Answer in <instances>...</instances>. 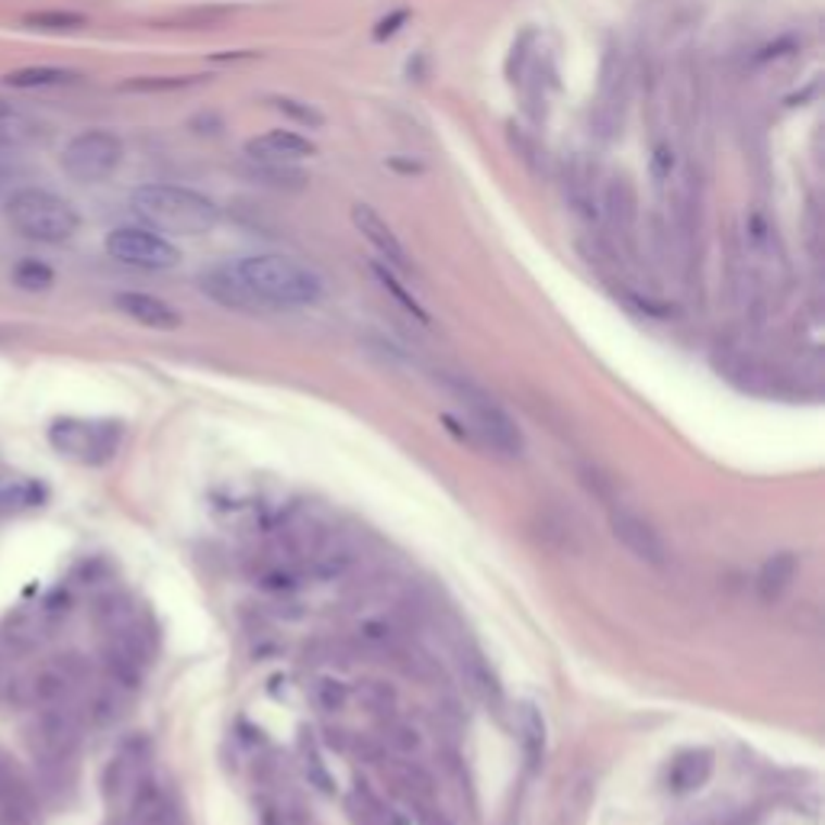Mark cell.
Here are the masks:
<instances>
[{"mask_svg":"<svg viewBox=\"0 0 825 825\" xmlns=\"http://www.w3.org/2000/svg\"><path fill=\"white\" fill-rule=\"evenodd\" d=\"M136 216L155 233L168 236H203L220 226V207L182 184H142L133 190Z\"/></svg>","mask_w":825,"mask_h":825,"instance_id":"1","label":"cell"},{"mask_svg":"<svg viewBox=\"0 0 825 825\" xmlns=\"http://www.w3.org/2000/svg\"><path fill=\"white\" fill-rule=\"evenodd\" d=\"M233 272L259 307H310L323 297L320 275L290 255H249Z\"/></svg>","mask_w":825,"mask_h":825,"instance_id":"2","label":"cell"},{"mask_svg":"<svg viewBox=\"0 0 825 825\" xmlns=\"http://www.w3.org/2000/svg\"><path fill=\"white\" fill-rule=\"evenodd\" d=\"M3 213H7V223L20 236H26L33 242H46V246H59V242L72 239L82 226L78 210L65 197H59L46 187L13 190L3 203Z\"/></svg>","mask_w":825,"mask_h":825,"instance_id":"3","label":"cell"},{"mask_svg":"<svg viewBox=\"0 0 825 825\" xmlns=\"http://www.w3.org/2000/svg\"><path fill=\"white\" fill-rule=\"evenodd\" d=\"M442 384L455 393V400L461 403L474 446H484V449H490L493 455H503V459H520L523 455V433L507 416V410L493 403V397H487L480 387H474L464 377L442 374Z\"/></svg>","mask_w":825,"mask_h":825,"instance_id":"4","label":"cell"},{"mask_svg":"<svg viewBox=\"0 0 825 825\" xmlns=\"http://www.w3.org/2000/svg\"><path fill=\"white\" fill-rule=\"evenodd\" d=\"M123 162V142L110 129H85L62 149V172L78 184L107 182Z\"/></svg>","mask_w":825,"mask_h":825,"instance_id":"5","label":"cell"},{"mask_svg":"<svg viewBox=\"0 0 825 825\" xmlns=\"http://www.w3.org/2000/svg\"><path fill=\"white\" fill-rule=\"evenodd\" d=\"M49 442L55 452L82 464H103L116 455L123 442L120 423H88V420H55L49 426Z\"/></svg>","mask_w":825,"mask_h":825,"instance_id":"6","label":"cell"},{"mask_svg":"<svg viewBox=\"0 0 825 825\" xmlns=\"http://www.w3.org/2000/svg\"><path fill=\"white\" fill-rule=\"evenodd\" d=\"M107 255L116 259L120 265L142 268V272H168L182 262V252L175 242H168L155 229L142 226H120L107 236Z\"/></svg>","mask_w":825,"mask_h":825,"instance_id":"7","label":"cell"},{"mask_svg":"<svg viewBox=\"0 0 825 825\" xmlns=\"http://www.w3.org/2000/svg\"><path fill=\"white\" fill-rule=\"evenodd\" d=\"M82 741V726L72 710L46 707L29 726V748L42 767H62Z\"/></svg>","mask_w":825,"mask_h":825,"instance_id":"8","label":"cell"},{"mask_svg":"<svg viewBox=\"0 0 825 825\" xmlns=\"http://www.w3.org/2000/svg\"><path fill=\"white\" fill-rule=\"evenodd\" d=\"M88 677V664L82 661V654H59V661H49L46 667H39L26 687V700L36 707H62L75 684H82Z\"/></svg>","mask_w":825,"mask_h":825,"instance_id":"9","label":"cell"},{"mask_svg":"<svg viewBox=\"0 0 825 825\" xmlns=\"http://www.w3.org/2000/svg\"><path fill=\"white\" fill-rule=\"evenodd\" d=\"M610 529H613L616 542L629 554H636L639 561L654 564V567L667 564V546H664L661 533L645 516H639L636 510H629L626 503H616L610 510Z\"/></svg>","mask_w":825,"mask_h":825,"instance_id":"10","label":"cell"},{"mask_svg":"<svg viewBox=\"0 0 825 825\" xmlns=\"http://www.w3.org/2000/svg\"><path fill=\"white\" fill-rule=\"evenodd\" d=\"M352 223H355V229L365 236L367 242L374 246V252L384 259V265H387V268H397V272H413V262H410L407 246L397 239V233L387 226V220H384L374 207H367V203H355V207H352Z\"/></svg>","mask_w":825,"mask_h":825,"instance_id":"11","label":"cell"},{"mask_svg":"<svg viewBox=\"0 0 825 825\" xmlns=\"http://www.w3.org/2000/svg\"><path fill=\"white\" fill-rule=\"evenodd\" d=\"M113 303H116V310H120L123 316H129L133 323H139V326H146V329H162V333H168V329H178V326H182V313H178L172 303H165L162 297H155V293L123 290V293L113 297Z\"/></svg>","mask_w":825,"mask_h":825,"instance_id":"12","label":"cell"},{"mask_svg":"<svg viewBox=\"0 0 825 825\" xmlns=\"http://www.w3.org/2000/svg\"><path fill=\"white\" fill-rule=\"evenodd\" d=\"M249 159L252 162H284V165H293L297 159H307L316 152V146L300 136V133H290V129H272L259 139H252L246 146Z\"/></svg>","mask_w":825,"mask_h":825,"instance_id":"13","label":"cell"},{"mask_svg":"<svg viewBox=\"0 0 825 825\" xmlns=\"http://www.w3.org/2000/svg\"><path fill=\"white\" fill-rule=\"evenodd\" d=\"M0 813L10 825H29L36 813V800L26 777L7 761H0Z\"/></svg>","mask_w":825,"mask_h":825,"instance_id":"14","label":"cell"},{"mask_svg":"<svg viewBox=\"0 0 825 825\" xmlns=\"http://www.w3.org/2000/svg\"><path fill=\"white\" fill-rule=\"evenodd\" d=\"M623 88H626V68H623V59H616V49H610L603 62L600 100H597V123L603 126V133H613L623 123Z\"/></svg>","mask_w":825,"mask_h":825,"instance_id":"15","label":"cell"},{"mask_svg":"<svg viewBox=\"0 0 825 825\" xmlns=\"http://www.w3.org/2000/svg\"><path fill=\"white\" fill-rule=\"evenodd\" d=\"M797 580V558L793 551H777L771 554L761 567H758V577H754V590H758V600L761 603H777L790 584Z\"/></svg>","mask_w":825,"mask_h":825,"instance_id":"16","label":"cell"},{"mask_svg":"<svg viewBox=\"0 0 825 825\" xmlns=\"http://www.w3.org/2000/svg\"><path fill=\"white\" fill-rule=\"evenodd\" d=\"M710 774H713L710 751H684L680 758H674V764L667 771V787L674 793H693L710 780Z\"/></svg>","mask_w":825,"mask_h":825,"instance_id":"17","label":"cell"},{"mask_svg":"<svg viewBox=\"0 0 825 825\" xmlns=\"http://www.w3.org/2000/svg\"><path fill=\"white\" fill-rule=\"evenodd\" d=\"M200 290L210 300H216V303H223L229 310H255L259 307L233 268H213V272H207V275L200 277Z\"/></svg>","mask_w":825,"mask_h":825,"instance_id":"18","label":"cell"},{"mask_svg":"<svg viewBox=\"0 0 825 825\" xmlns=\"http://www.w3.org/2000/svg\"><path fill=\"white\" fill-rule=\"evenodd\" d=\"M636 207H639V203H636V190H633L629 178H613V182L607 184L603 213H607V220L613 223L616 233H623V236L633 233V223H636V216H639Z\"/></svg>","mask_w":825,"mask_h":825,"instance_id":"19","label":"cell"},{"mask_svg":"<svg viewBox=\"0 0 825 825\" xmlns=\"http://www.w3.org/2000/svg\"><path fill=\"white\" fill-rule=\"evenodd\" d=\"M10 88H23V91H33V88H62V85H75L78 82V72H68V68H20V72H10L3 78Z\"/></svg>","mask_w":825,"mask_h":825,"instance_id":"20","label":"cell"},{"mask_svg":"<svg viewBox=\"0 0 825 825\" xmlns=\"http://www.w3.org/2000/svg\"><path fill=\"white\" fill-rule=\"evenodd\" d=\"M520 733H523V751L529 758V767L536 771L539 761L546 758V720L533 703L520 710Z\"/></svg>","mask_w":825,"mask_h":825,"instance_id":"21","label":"cell"},{"mask_svg":"<svg viewBox=\"0 0 825 825\" xmlns=\"http://www.w3.org/2000/svg\"><path fill=\"white\" fill-rule=\"evenodd\" d=\"M564 193H567V200L574 203V210L584 213L587 220H593V216L600 213V210H597V200H593V182H590V168H587V165L574 162V165L567 168Z\"/></svg>","mask_w":825,"mask_h":825,"instance_id":"22","label":"cell"},{"mask_svg":"<svg viewBox=\"0 0 825 825\" xmlns=\"http://www.w3.org/2000/svg\"><path fill=\"white\" fill-rule=\"evenodd\" d=\"M590 803H593V780L590 777L574 780L564 793V803L554 816V825H584Z\"/></svg>","mask_w":825,"mask_h":825,"instance_id":"23","label":"cell"},{"mask_svg":"<svg viewBox=\"0 0 825 825\" xmlns=\"http://www.w3.org/2000/svg\"><path fill=\"white\" fill-rule=\"evenodd\" d=\"M46 497L42 484L26 480V477H13L7 484H0V510H26V507H39Z\"/></svg>","mask_w":825,"mask_h":825,"instance_id":"24","label":"cell"},{"mask_svg":"<svg viewBox=\"0 0 825 825\" xmlns=\"http://www.w3.org/2000/svg\"><path fill=\"white\" fill-rule=\"evenodd\" d=\"M93 620H97V626H100V629L116 633V629H123V626H129V623H133V607H129V600H126V597L110 593V597H100V600H97V607H93Z\"/></svg>","mask_w":825,"mask_h":825,"instance_id":"25","label":"cell"},{"mask_svg":"<svg viewBox=\"0 0 825 825\" xmlns=\"http://www.w3.org/2000/svg\"><path fill=\"white\" fill-rule=\"evenodd\" d=\"M374 277H377V284H380V287H384V290H387V293H390V297H393V300H397V303H400L410 316H416L420 323H429V313H426V310L420 307V300H416V297H413V293H410V290L397 280L393 268H387L384 262H377V265H374Z\"/></svg>","mask_w":825,"mask_h":825,"instance_id":"26","label":"cell"},{"mask_svg":"<svg viewBox=\"0 0 825 825\" xmlns=\"http://www.w3.org/2000/svg\"><path fill=\"white\" fill-rule=\"evenodd\" d=\"M13 284L23 287V290H49L55 284V272L39 259H23L13 268Z\"/></svg>","mask_w":825,"mask_h":825,"instance_id":"27","label":"cell"},{"mask_svg":"<svg viewBox=\"0 0 825 825\" xmlns=\"http://www.w3.org/2000/svg\"><path fill=\"white\" fill-rule=\"evenodd\" d=\"M310 697H313V703H316L323 713H336V710H342V707H346V700H349V687H346L342 680H336V677H316V680H313Z\"/></svg>","mask_w":825,"mask_h":825,"instance_id":"28","label":"cell"},{"mask_svg":"<svg viewBox=\"0 0 825 825\" xmlns=\"http://www.w3.org/2000/svg\"><path fill=\"white\" fill-rule=\"evenodd\" d=\"M272 103H275V110H280L284 116H290L293 123H300V126H307V129H320L326 120H323V113L313 107V103H303V100H297V97H272Z\"/></svg>","mask_w":825,"mask_h":825,"instance_id":"29","label":"cell"},{"mask_svg":"<svg viewBox=\"0 0 825 825\" xmlns=\"http://www.w3.org/2000/svg\"><path fill=\"white\" fill-rule=\"evenodd\" d=\"M23 23L33 29H78L85 26V16L68 13V10H42V13H26Z\"/></svg>","mask_w":825,"mask_h":825,"instance_id":"30","label":"cell"},{"mask_svg":"<svg viewBox=\"0 0 825 825\" xmlns=\"http://www.w3.org/2000/svg\"><path fill=\"white\" fill-rule=\"evenodd\" d=\"M359 697H362V703H365L367 710H374V713H384V710L393 707V690L387 684H377V680H367L365 687L359 690Z\"/></svg>","mask_w":825,"mask_h":825,"instance_id":"31","label":"cell"},{"mask_svg":"<svg viewBox=\"0 0 825 825\" xmlns=\"http://www.w3.org/2000/svg\"><path fill=\"white\" fill-rule=\"evenodd\" d=\"M671 172H674V149L667 142H658L651 152V175H654V182L664 184L671 182Z\"/></svg>","mask_w":825,"mask_h":825,"instance_id":"32","label":"cell"},{"mask_svg":"<svg viewBox=\"0 0 825 825\" xmlns=\"http://www.w3.org/2000/svg\"><path fill=\"white\" fill-rule=\"evenodd\" d=\"M120 713H123V703L116 700V693H100L97 700H93V720L97 723H113V720H120Z\"/></svg>","mask_w":825,"mask_h":825,"instance_id":"33","label":"cell"},{"mask_svg":"<svg viewBox=\"0 0 825 825\" xmlns=\"http://www.w3.org/2000/svg\"><path fill=\"white\" fill-rule=\"evenodd\" d=\"M407 20H410V10H393L390 16H384V20L374 26V39H377V42L390 39L393 33H400V26H403Z\"/></svg>","mask_w":825,"mask_h":825,"instance_id":"34","label":"cell"},{"mask_svg":"<svg viewBox=\"0 0 825 825\" xmlns=\"http://www.w3.org/2000/svg\"><path fill=\"white\" fill-rule=\"evenodd\" d=\"M390 741H393V748H400V751H413L416 745H420V738H416V729H410V726H393L390 729Z\"/></svg>","mask_w":825,"mask_h":825,"instance_id":"35","label":"cell"},{"mask_svg":"<svg viewBox=\"0 0 825 825\" xmlns=\"http://www.w3.org/2000/svg\"><path fill=\"white\" fill-rule=\"evenodd\" d=\"M7 116H10V107H7V103L0 100V120H7Z\"/></svg>","mask_w":825,"mask_h":825,"instance_id":"36","label":"cell"}]
</instances>
